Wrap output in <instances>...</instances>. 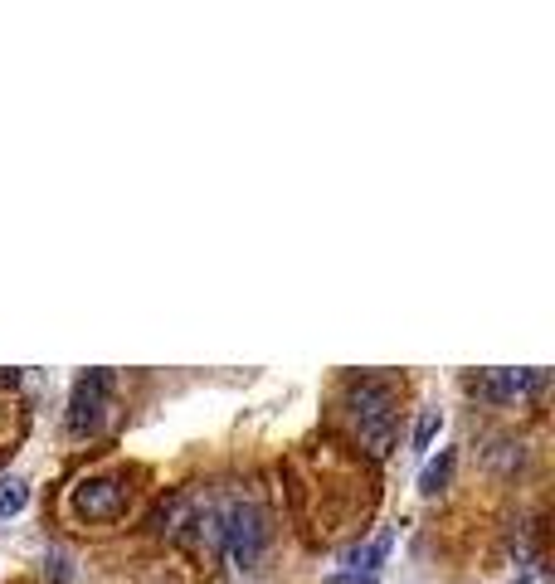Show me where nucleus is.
<instances>
[{"instance_id":"obj_2","label":"nucleus","mask_w":555,"mask_h":584,"mask_svg":"<svg viewBox=\"0 0 555 584\" xmlns=\"http://www.w3.org/2000/svg\"><path fill=\"white\" fill-rule=\"evenodd\" d=\"M108 390H112V375L108 370H93L74 385V409H69V434H98L103 424V409H108Z\"/></svg>"},{"instance_id":"obj_10","label":"nucleus","mask_w":555,"mask_h":584,"mask_svg":"<svg viewBox=\"0 0 555 584\" xmlns=\"http://www.w3.org/2000/svg\"><path fill=\"white\" fill-rule=\"evenodd\" d=\"M327 584H370V575H332Z\"/></svg>"},{"instance_id":"obj_1","label":"nucleus","mask_w":555,"mask_h":584,"mask_svg":"<svg viewBox=\"0 0 555 584\" xmlns=\"http://www.w3.org/2000/svg\"><path fill=\"white\" fill-rule=\"evenodd\" d=\"M263 541H268V526H263V511L254 502H234V507L220 516V546H229L234 565L249 570L263 555Z\"/></svg>"},{"instance_id":"obj_5","label":"nucleus","mask_w":555,"mask_h":584,"mask_svg":"<svg viewBox=\"0 0 555 584\" xmlns=\"http://www.w3.org/2000/svg\"><path fill=\"white\" fill-rule=\"evenodd\" d=\"M541 380H546L541 370H497V375L487 380V390L507 400V395H521V390H536Z\"/></svg>"},{"instance_id":"obj_7","label":"nucleus","mask_w":555,"mask_h":584,"mask_svg":"<svg viewBox=\"0 0 555 584\" xmlns=\"http://www.w3.org/2000/svg\"><path fill=\"white\" fill-rule=\"evenodd\" d=\"M30 502V482L25 477H0V516H20Z\"/></svg>"},{"instance_id":"obj_6","label":"nucleus","mask_w":555,"mask_h":584,"mask_svg":"<svg viewBox=\"0 0 555 584\" xmlns=\"http://www.w3.org/2000/svg\"><path fill=\"white\" fill-rule=\"evenodd\" d=\"M385 550H390V531H380L370 546H356V550H346V560L341 565H351V575H361V570H380V560H385Z\"/></svg>"},{"instance_id":"obj_8","label":"nucleus","mask_w":555,"mask_h":584,"mask_svg":"<svg viewBox=\"0 0 555 584\" xmlns=\"http://www.w3.org/2000/svg\"><path fill=\"white\" fill-rule=\"evenodd\" d=\"M448 468H453V453H444L439 463H429V468H424V477H419V492H424V497H434V492L448 482Z\"/></svg>"},{"instance_id":"obj_4","label":"nucleus","mask_w":555,"mask_h":584,"mask_svg":"<svg viewBox=\"0 0 555 584\" xmlns=\"http://www.w3.org/2000/svg\"><path fill=\"white\" fill-rule=\"evenodd\" d=\"M351 404H356V419H361V424H380V419H390V385L361 380V385L351 390Z\"/></svg>"},{"instance_id":"obj_3","label":"nucleus","mask_w":555,"mask_h":584,"mask_svg":"<svg viewBox=\"0 0 555 584\" xmlns=\"http://www.w3.org/2000/svg\"><path fill=\"white\" fill-rule=\"evenodd\" d=\"M69 507L78 516H88V521H108L122 511V482L117 477H83L74 487V497H69Z\"/></svg>"},{"instance_id":"obj_9","label":"nucleus","mask_w":555,"mask_h":584,"mask_svg":"<svg viewBox=\"0 0 555 584\" xmlns=\"http://www.w3.org/2000/svg\"><path fill=\"white\" fill-rule=\"evenodd\" d=\"M439 424H444V414H439V409H424V414H419V424H414V448H419V453L434 443Z\"/></svg>"}]
</instances>
